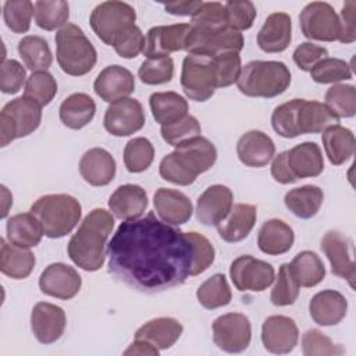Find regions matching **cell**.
Returning a JSON list of instances; mask_svg holds the SVG:
<instances>
[{
  "label": "cell",
  "mask_w": 356,
  "mask_h": 356,
  "mask_svg": "<svg viewBox=\"0 0 356 356\" xmlns=\"http://www.w3.org/2000/svg\"><path fill=\"white\" fill-rule=\"evenodd\" d=\"M108 271L128 286L156 293L191 277L193 245L186 232L154 213L120 224L106 250Z\"/></svg>",
  "instance_id": "obj_1"
},
{
  "label": "cell",
  "mask_w": 356,
  "mask_h": 356,
  "mask_svg": "<svg viewBox=\"0 0 356 356\" xmlns=\"http://www.w3.org/2000/svg\"><path fill=\"white\" fill-rule=\"evenodd\" d=\"M114 228V217L104 209H93L71 236L70 259L85 271H97L106 260V245Z\"/></svg>",
  "instance_id": "obj_2"
},
{
  "label": "cell",
  "mask_w": 356,
  "mask_h": 356,
  "mask_svg": "<svg viewBox=\"0 0 356 356\" xmlns=\"http://www.w3.org/2000/svg\"><path fill=\"white\" fill-rule=\"evenodd\" d=\"M217 160L216 146L203 136L192 138L164 156L159 165L160 177L175 185L188 186L199 174L210 170Z\"/></svg>",
  "instance_id": "obj_3"
},
{
  "label": "cell",
  "mask_w": 356,
  "mask_h": 356,
  "mask_svg": "<svg viewBox=\"0 0 356 356\" xmlns=\"http://www.w3.org/2000/svg\"><path fill=\"white\" fill-rule=\"evenodd\" d=\"M289 85V68L281 61H250L242 67L236 81L239 92L245 96L264 99L282 95Z\"/></svg>",
  "instance_id": "obj_4"
},
{
  "label": "cell",
  "mask_w": 356,
  "mask_h": 356,
  "mask_svg": "<svg viewBox=\"0 0 356 356\" xmlns=\"http://www.w3.org/2000/svg\"><path fill=\"white\" fill-rule=\"evenodd\" d=\"M31 213L42 224L44 235L56 239L65 236L78 225L82 207L71 195L53 193L40 196L31 206Z\"/></svg>",
  "instance_id": "obj_5"
},
{
  "label": "cell",
  "mask_w": 356,
  "mask_h": 356,
  "mask_svg": "<svg viewBox=\"0 0 356 356\" xmlns=\"http://www.w3.org/2000/svg\"><path fill=\"white\" fill-rule=\"evenodd\" d=\"M56 57L60 68L71 76L88 74L97 61L95 46L75 24H67L56 33Z\"/></svg>",
  "instance_id": "obj_6"
},
{
  "label": "cell",
  "mask_w": 356,
  "mask_h": 356,
  "mask_svg": "<svg viewBox=\"0 0 356 356\" xmlns=\"http://www.w3.org/2000/svg\"><path fill=\"white\" fill-rule=\"evenodd\" d=\"M42 121V107L33 100L17 97L1 108L0 113V143L6 147L17 138H24L38 129Z\"/></svg>",
  "instance_id": "obj_7"
},
{
  "label": "cell",
  "mask_w": 356,
  "mask_h": 356,
  "mask_svg": "<svg viewBox=\"0 0 356 356\" xmlns=\"http://www.w3.org/2000/svg\"><path fill=\"white\" fill-rule=\"evenodd\" d=\"M135 8L125 1H103L97 4L89 18L90 26L96 36L106 44L113 46L114 42L131 26L135 25Z\"/></svg>",
  "instance_id": "obj_8"
},
{
  "label": "cell",
  "mask_w": 356,
  "mask_h": 356,
  "mask_svg": "<svg viewBox=\"0 0 356 356\" xmlns=\"http://www.w3.org/2000/svg\"><path fill=\"white\" fill-rule=\"evenodd\" d=\"M181 86L191 100H209L217 89L214 58L203 54H188L182 61Z\"/></svg>",
  "instance_id": "obj_9"
},
{
  "label": "cell",
  "mask_w": 356,
  "mask_h": 356,
  "mask_svg": "<svg viewBox=\"0 0 356 356\" xmlns=\"http://www.w3.org/2000/svg\"><path fill=\"white\" fill-rule=\"evenodd\" d=\"M302 33L310 40L335 42L341 36L339 17L325 1L309 3L299 15Z\"/></svg>",
  "instance_id": "obj_10"
},
{
  "label": "cell",
  "mask_w": 356,
  "mask_h": 356,
  "mask_svg": "<svg viewBox=\"0 0 356 356\" xmlns=\"http://www.w3.org/2000/svg\"><path fill=\"white\" fill-rule=\"evenodd\" d=\"M191 25V24H189ZM243 49V36L234 29L203 31L191 26L184 50L188 54H203L216 57L222 53H239Z\"/></svg>",
  "instance_id": "obj_11"
},
{
  "label": "cell",
  "mask_w": 356,
  "mask_h": 356,
  "mask_svg": "<svg viewBox=\"0 0 356 356\" xmlns=\"http://www.w3.org/2000/svg\"><path fill=\"white\" fill-rule=\"evenodd\" d=\"M229 277L234 286L241 292H263L274 282L275 273L270 263L243 254L231 263Z\"/></svg>",
  "instance_id": "obj_12"
},
{
  "label": "cell",
  "mask_w": 356,
  "mask_h": 356,
  "mask_svg": "<svg viewBox=\"0 0 356 356\" xmlns=\"http://www.w3.org/2000/svg\"><path fill=\"white\" fill-rule=\"evenodd\" d=\"M252 339V325L242 313H227L213 321V341L224 352L241 353Z\"/></svg>",
  "instance_id": "obj_13"
},
{
  "label": "cell",
  "mask_w": 356,
  "mask_h": 356,
  "mask_svg": "<svg viewBox=\"0 0 356 356\" xmlns=\"http://www.w3.org/2000/svg\"><path fill=\"white\" fill-rule=\"evenodd\" d=\"M146 117L142 104L132 97L120 99L110 103L104 113L103 125L114 136H129L140 131Z\"/></svg>",
  "instance_id": "obj_14"
},
{
  "label": "cell",
  "mask_w": 356,
  "mask_h": 356,
  "mask_svg": "<svg viewBox=\"0 0 356 356\" xmlns=\"http://www.w3.org/2000/svg\"><path fill=\"white\" fill-rule=\"evenodd\" d=\"M321 250L331 264L332 274L346 280L350 288H353L356 268L352 257L353 248L350 239L337 229L327 231L321 238Z\"/></svg>",
  "instance_id": "obj_15"
},
{
  "label": "cell",
  "mask_w": 356,
  "mask_h": 356,
  "mask_svg": "<svg viewBox=\"0 0 356 356\" xmlns=\"http://www.w3.org/2000/svg\"><path fill=\"white\" fill-rule=\"evenodd\" d=\"M82 278L78 271L64 263L49 264L39 277V288L44 295L68 300L81 289Z\"/></svg>",
  "instance_id": "obj_16"
},
{
  "label": "cell",
  "mask_w": 356,
  "mask_h": 356,
  "mask_svg": "<svg viewBox=\"0 0 356 356\" xmlns=\"http://www.w3.org/2000/svg\"><path fill=\"white\" fill-rule=\"evenodd\" d=\"M189 31V24L159 25L150 28L145 38L143 54L147 58H157L168 57L174 51L184 50Z\"/></svg>",
  "instance_id": "obj_17"
},
{
  "label": "cell",
  "mask_w": 356,
  "mask_h": 356,
  "mask_svg": "<svg viewBox=\"0 0 356 356\" xmlns=\"http://www.w3.org/2000/svg\"><path fill=\"white\" fill-rule=\"evenodd\" d=\"M299 341L296 323L286 316H270L261 325V342L266 350L285 355L295 349Z\"/></svg>",
  "instance_id": "obj_18"
},
{
  "label": "cell",
  "mask_w": 356,
  "mask_h": 356,
  "mask_svg": "<svg viewBox=\"0 0 356 356\" xmlns=\"http://www.w3.org/2000/svg\"><path fill=\"white\" fill-rule=\"evenodd\" d=\"M67 324L65 312L53 303L39 302L31 313V328L35 338L44 345L61 338Z\"/></svg>",
  "instance_id": "obj_19"
},
{
  "label": "cell",
  "mask_w": 356,
  "mask_h": 356,
  "mask_svg": "<svg viewBox=\"0 0 356 356\" xmlns=\"http://www.w3.org/2000/svg\"><path fill=\"white\" fill-rule=\"evenodd\" d=\"M234 195L225 185L209 186L197 199L196 218L203 225H218L232 209Z\"/></svg>",
  "instance_id": "obj_20"
},
{
  "label": "cell",
  "mask_w": 356,
  "mask_h": 356,
  "mask_svg": "<svg viewBox=\"0 0 356 356\" xmlns=\"http://www.w3.org/2000/svg\"><path fill=\"white\" fill-rule=\"evenodd\" d=\"M93 89L102 100L113 103L128 97L135 90V78L125 67L108 65L96 76Z\"/></svg>",
  "instance_id": "obj_21"
},
{
  "label": "cell",
  "mask_w": 356,
  "mask_h": 356,
  "mask_svg": "<svg viewBox=\"0 0 356 356\" xmlns=\"http://www.w3.org/2000/svg\"><path fill=\"white\" fill-rule=\"evenodd\" d=\"M153 204L160 220L174 227L185 224L193 213L189 197L177 189L159 188L153 196Z\"/></svg>",
  "instance_id": "obj_22"
},
{
  "label": "cell",
  "mask_w": 356,
  "mask_h": 356,
  "mask_svg": "<svg viewBox=\"0 0 356 356\" xmlns=\"http://www.w3.org/2000/svg\"><path fill=\"white\" fill-rule=\"evenodd\" d=\"M274 153L275 145L273 139L257 129L245 132L236 143L238 159L246 167H264L271 161Z\"/></svg>",
  "instance_id": "obj_23"
},
{
  "label": "cell",
  "mask_w": 356,
  "mask_h": 356,
  "mask_svg": "<svg viewBox=\"0 0 356 356\" xmlns=\"http://www.w3.org/2000/svg\"><path fill=\"white\" fill-rule=\"evenodd\" d=\"M115 160L103 147H92L79 160L81 177L92 186H106L115 177Z\"/></svg>",
  "instance_id": "obj_24"
},
{
  "label": "cell",
  "mask_w": 356,
  "mask_h": 356,
  "mask_svg": "<svg viewBox=\"0 0 356 356\" xmlns=\"http://www.w3.org/2000/svg\"><path fill=\"white\" fill-rule=\"evenodd\" d=\"M348 312V300L346 298L334 289H325L317 292L310 303L309 313L313 321L323 327L337 325L341 323Z\"/></svg>",
  "instance_id": "obj_25"
},
{
  "label": "cell",
  "mask_w": 356,
  "mask_h": 356,
  "mask_svg": "<svg viewBox=\"0 0 356 356\" xmlns=\"http://www.w3.org/2000/svg\"><path fill=\"white\" fill-rule=\"evenodd\" d=\"M110 211L120 220H136L147 207L146 191L135 184L118 186L108 199Z\"/></svg>",
  "instance_id": "obj_26"
},
{
  "label": "cell",
  "mask_w": 356,
  "mask_h": 356,
  "mask_svg": "<svg viewBox=\"0 0 356 356\" xmlns=\"http://www.w3.org/2000/svg\"><path fill=\"white\" fill-rule=\"evenodd\" d=\"M292 39V21L286 13H273L257 33V44L266 53L284 51Z\"/></svg>",
  "instance_id": "obj_27"
},
{
  "label": "cell",
  "mask_w": 356,
  "mask_h": 356,
  "mask_svg": "<svg viewBox=\"0 0 356 356\" xmlns=\"http://www.w3.org/2000/svg\"><path fill=\"white\" fill-rule=\"evenodd\" d=\"M257 218V209L249 203H236L229 214L217 225L218 235L229 243L241 242L253 229Z\"/></svg>",
  "instance_id": "obj_28"
},
{
  "label": "cell",
  "mask_w": 356,
  "mask_h": 356,
  "mask_svg": "<svg viewBox=\"0 0 356 356\" xmlns=\"http://www.w3.org/2000/svg\"><path fill=\"white\" fill-rule=\"evenodd\" d=\"M286 161L296 179L317 177L324 170L321 149L314 142H303L286 150Z\"/></svg>",
  "instance_id": "obj_29"
},
{
  "label": "cell",
  "mask_w": 356,
  "mask_h": 356,
  "mask_svg": "<svg viewBox=\"0 0 356 356\" xmlns=\"http://www.w3.org/2000/svg\"><path fill=\"white\" fill-rule=\"evenodd\" d=\"M295 241L293 229L282 220L271 218L266 221L257 234L259 249L270 256L286 253Z\"/></svg>",
  "instance_id": "obj_30"
},
{
  "label": "cell",
  "mask_w": 356,
  "mask_h": 356,
  "mask_svg": "<svg viewBox=\"0 0 356 356\" xmlns=\"http://www.w3.org/2000/svg\"><path fill=\"white\" fill-rule=\"evenodd\" d=\"M184 331L182 324L172 317H157L145 323L135 332V339L150 342L159 350L171 348Z\"/></svg>",
  "instance_id": "obj_31"
},
{
  "label": "cell",
  "mask_w": 356,
  "mask_h": 356,
  "mask_svg": "<svg viewBox=\"0 0 356 356\" xmlns=\"http://www.w3.org/2000/svg\"><path fill=\"white\" fill-rule=\"evenodd\" d=\"M35 254L25 248L11 245L4 238L0 239V270L13 280H25L35 267Z\"/></svg>",
  "instance_id": "obj_32"
},
{
  "label": "cell",
  "mask_w": 356,
  "mask_h": 356,
  "mask_svg": "<svg viewBox=\"0 0 356 356\" xmlns=\"http://www.w3.org/2000/svg\"><path fill=\"white\" fill-rule=\"evenodd\" d=\"M7 241L19 248H35L44 235L42 224L32 213H19L8 218L6 225Z\"/></svg>",
  "instance_id": "obj_33"
},
{
  "label": "cell",
  "mask_w": 356,
  "mask_h": 356,
  "mask_svg": "<svg viewBox=\"0 0 356 356\" xmlns=\"http://www.w3.org/2000/svg\"><path fill=\"white\" fill-rule=\"evenodd\" d=\"M338 122L339 118L324 103L303 99L298 111L299 135L324 132L327 128L337 125Z\"/></svg>",
  "instance_id": "obj_34"
},
{
  "label": "cell",
  "mask_w": 356,
  "mask_h": 356,
  "mask_svg": "<svg viewBox=\"0 0 356 356\" xmlns=\"http://www.w3.org/2000/svg\"><path fill=\"white\" fill-rule=\"evenodd\" d=\"M321 140L325 154L330 163L334 165L343 164L355 153L356 140L353 132L349 128H345L339 124L327 128L323 132Z\"/></svg>",
  "instance_id": "obj_35"
},
{
  "label": "cell",
  "mask_w": 356,
  "mask_h": 356,
  "mask_svg": "<svg viewBox=\"0 0 356 356\" xmlns=\"http://www.w3.org/2000/svg\"><path fill=\"white\" fill-rule=\"evenodd\" d=\"M96 103L86 93H72L60 106L58 114L61 122L70 129L86 127L95 117Z\"/></svg>",
  "instance_id": "obj_36"
},
{
  "label": "cell",
  "mask_w": 356,
  "mask_h": 356,
  "mask_svg": "<svg viewBox=\"0 0 356 356\" xmlns=\"http://www.w3.org/2000/svg\"><path fill=\"white\" fill-rule=\"evenodd\" d=\"M149 106L153 118L161 127L184 118L189 110L186 99L172 90L152 93L149 99Z\"/></svg>",
  "instance_id": "obj_37"
},
{
  "label": "cell",
  "mask_w": 356,
  "mask_h": 356,
  "mask_svg": "<svg viewBox=\"0 0 356 356\" xmlns=\"http://www.w3.org/2000/svg\"><path fill=\"white\" fill-rule=\"evenodd\" d=\"M324 200L323 189L317 185H303L285 193L284 203L286 209L299 218L309 220L314 217Z\"/></svg>",
  "instance_id": "obj_38"
},
{
  "label": "cell",
  "mask_w": 356,
  "mask_h": 356,
  "mask_svg": "<svg viewBox=\"0 0 356 356\" xmlns=\"http://www.w3.org/2000/svg\"><path fill=\"white\" fill-rule=\"evenodd\" d=\"M289 267L299 286L303 288L316 286L325 277V267L321 259L312 250L299 252L291 261Z\"/></svg>",
  "instance_id": "obj_39"
},
{
  "label": "cell",
  "mask_w": 356,
  "mask_h": 356,
  "mask_svg": "<svg viewBox=\"0 0 356 356\" xmlns=\"http://www.w3.org/2000/svg\"><path fill=\"white\" fill-rule=\"evenodd\" d=\"M17 49L25 67L32 72L46 71L53 63V56H51L49 43L42 36H36V35L24 36L18 42Z\"/></svg>",
  "instance_id": "obj_40"
},
{
  "label": "cell",
  "mask_w": 356,
  "mask_h": 356,
  "mask_svg": "<svg viewBox=\"0 0 356 356\" xmlns=\"http://www.w3.org/2000/svg\"><path fill=\"white\" fill-rule=\"evenodd\" d=\"M35 7V22L40 29L56 31L61 29L68 24L70 4L63 0L49 1L39 0L33 3Z\"/></svg>",
  "instance_id": "obj_41"
},
{
  "label": "cell",
  "mask_w": 356,
  "mask_h": 356,
  "mask_svg": "<svg viewBox=\"0 0 356 356\" xmlns=\"http://www.w3.org/2000/svg\"><path fill=\"white\" fill-rule=\"evenodd\" d=\"M199 303L209 310L227 306L231 302L232 293L224 274H214L207 278L196 291Z\"/></svg>",
  "instance_id": "obj_42"
},
{
  "label": "cell",
  "mask_w": 356,
  "mask_h": 356,
  "mask_svg": "<svg viewBox=\"0 0 356 356\" xmlns=\"http://www.w3.org/2000/svg\"><path fill=\"white\" fill-rule=\"evenodd\" d=\"M153 159L154 147L147 138H134L124 147V164L129 172H143L150 167Z\"/></svg>",
  "instance_id": "obj_43"
},
{
  "label": "cell",
  "mask_w": 356,
  "mask_h": 356,
  "mask_svg": "<svg viewBox=\"0 0 356 356\" xmlns=\"http://www.w3.org/2000/svg\"><path fill=\"white\" fill-rule=\"evenodd\" d=\"M338 118H350L356 114V89L353 85L334 83L325 92L324 103Z\"/></svg>",
  "instance_id": "obj_44"
},
{
  "label": "cell",
  "mask_w": 356,
  "mask_h": 356,
  "mask_svg": "<svg viewBox=\"0 0 356 356\" xmlns=\"http://www.w3.org/2000/svg\"><path fill=\"white\" fill-rule=\"evenodd\" d=\"M303 99H292L277 106L271 114L273 129L282 138H296L298 132V111Z\"/></svg>",
  "instance_id": "obj_45"
},
{
  "label": "cell",
  "mask_w": 356,
  "mask_h": 356,
  "mask_svg": "<svg viewBox=\"0 0 356 356\" xmlns=\"http://www.w3.org/2000/svg\"><path fill=\"white\" fill-rule=\"evenodd\" d=\"M57 93V82L47 71L32 72L24 89V96L38 103L40 107L47 106Z\"/></svg>",
  "instance_id": "obj_46"
},
{
  "label": "cell",
  "mask_w": 356,
  "mask_h": 356,
  "mask_svg": "<svg viewBox=\"0 0 356 356\" xmlns=\"http://www.w3.org/2000/svg\"><path fill=\"white\" fill-rule=\"evenodd\" d=\"M33 14L35 7L29 0H8L3 6L4 22L14 33L28 32Z\"/></svg>",
  "instance_id": "obj_47"
},
{
  "label": "cell",
  "mask_w": 356,
  "mask_h": 356,
  "mask_svg": "<svg viewBox=\"0 0 356 356\" xmlns=\"http://www.w3.org/2000/svg\"><path fill=\"white\" fill-rule=\"evenodd\" d=\"M299 284L295 280L288 263L282 264L278 270L275 284L271 289L270 300L274 306L293 305L299 296Z\"/></svg>",
  "instance_id": "obj_48"
},
{
  "label": "cell",
  "mask_w": 356,
  "mask_h": 356,
  "mask_svg": "<svg viewBox=\"0 0 356 356\" xmlns=\"http://www.w3.org/2000/svg\"><path fill=\"white\" fill-rule=\"evenodd\" d=\"M189 24L193 28L211 32L227 29L228 25L224 4L218 1H203L202 7L191 17Z\"/></svg>",
  "instance_id": "obj_49"
},
{
  "label": "cell",
  "mask_w": 356,
  "mask_h": 356,
  "mask_svg": "<svg viewBox=\"0 0 356 356\" xmlns=\"http://www.w3.org/2000/svg\"><path fill=\"white\" fill-rule=\"evenodd\" d=\"M310 76L317 83H337L350 79L352 70L345 60L327 57L310 71Z\"/></svg>",
  "instance_id": "obj_50"
},
{
  "label": "cell",
  "mask_w": 356,
  "mask_h": 356,
  "mask_svg": "<svg viewBox=\"0 0 356 356\" xmlns=\"http://www.w3.org/2000/svg\"><path fill=\"white\" fill-rule=\"evenodd\" d=\"M174 61L168 57L147 58L138 70V76L146 85H161L172 79Z\"/></svg>",
  "instance_id": "obj_51"
},
{
  "label": "cell",
  "mask_w": 356,
  "mask_h": 356,
  "mask_svg": "<svg viewBox=\"0 0 356 356\" xmlns=\"http://www.w3.org/2000/svg\"><path fill=\"white\" fill-rule=\"evenodd\" d=\"M200 122L197 121V118H195L191 114H186L184 118L168 124V125H163L160 132H161V138L164 139V142H167L170 146H178L192 138H196L200 135Z\"/></svg>",
  "instance_id": "obj_52"
},
{
  "label": "cell",
  "mask_w": 356,
  "mask_h": 356,
  "mask_svg": "<svg viewBox=\"0 0 356 356\" xmlns=\"http://www.w3.org/2000/svg\"><path fill=\"white\" fill-rule=\"evenodd\" d=\"M224 7H225L227 25L229 29L241 32L252 28L257 14L256 7L252 1L249 0L227 1Z\"/></svg>",
  "instance_id": "obj_53"
},
{
  "label": "cell",
  "mask_w": 356,
  "mask_h": 356,
  "mask_svg": "<svg viewBox=\"0 0 356 356\" xmlns=\"http://www.w3.org/2000/svg\"><path fill=\"white\" fill-rule=\"evenodd\" d=\"M186 235L193 245V264L191 270V277H195L204 273L214 263L216 252L210 241L202 234L192 231L186 232Z\"/></svg>",
  "instance_id": "obj_54"
},
{
  "label": "cell",
  "mask_w": 356,
  "mask_h": 356,
  "mask_svg": "<svg viewBox=\"0 0 356 356\" xmlns=\"http://www.w3.org/2000/svg\"><path fill=\"white\" fill-rule=\"evenodd\" d=\"M302 350L305 356H331L341 355L343 349L334 345L332 341L320 330H307L302 337Z\"/></svg>",
  "instance_id": "obj_55"
},
{
  "label": "cell",
  "mask_w": 356,
  "mask_h": 356,
  "mask_svg": "<svg viewBox=\"0 0 356 356\" xmlns=\"http://www.w3.org/2000/svg\"><path fill=\"white\" fill-rule=\"evenodd\" d=\"M213 58L217 74V88H227L236 83L242 70L239 53H222Z\"/></svg>",
  "instance_id": "obj_56"
},
{
  "label": "cell",
  "mask_w": 356,
  "mask_h": 356,
  "mask_svg": "<svg viewBox=\"0 0 356 356\" xmlns=\"http://www.w3.org/2000/svg\"><path fill=\"white\" fill-rule=\"evenodd\" d=\"M26 71L22 64L14 58L4 60L0 68V89L6 95L17 93L26 82Z\"/></svg>",
  "instance_id": "obj_57"
},
{
  "label": "cell",
  "mask_w": 356,
  "mask_h": 356,
  "mask_svg": "<svg viewBox=\"0 0 356 356\" xmlns=\"http://www.w3.org/2000/svg\"><path fill=\"white\" fill-rule=\"evenodd\" d=\"M115 53L122 58H135L145 49V36L139 26L127 29L113 44Z\"/></svg>",
  "instance_id": "obj_58"
},
{
  "label": "cell",
  "mask_w": 356,
  "mask_h": 356,
  "mask_svg": "<svg viewBox=\"0 0 356 356\" xmlns=\"http://www.w3.org/2000/svg\"><path fill=\"white\" fill-rule=\"evenodd\" d=\"M327 56L328 51L325 47L314 44L312 42L300 43L292 54L295 64L302 71H312L321 60L327 58Z\"/></svg>",
  "instance_id": "obj_59"
},
{
  "label": "cell",
  "mask_w": 356,
  "mask_h": 356,
  "mask_svg": "<svg viewBox=\"0 0 356 356\" xmlns=\"http://www.w3.org/2000/svg\"><path fill=\"white\" fill-rule=\"evenodd\" d=\"M341 36L339 42L341 43H353L356 40V1L355 0H348L342 6L341 10Z\"/></svg>",
  "instance_id": "obj_60"
},
{
  "label": "cell",
  "mask_w": 356,
  "mask_h": 356,
  "mask_svg": "<svg viewBox=\"0 0 356 356\" xmlns=\"http://www.w3.org/2000/svg\"><path fill=\"white\" fill-rule=\"evenodd\" d=\"M271 175L273 178L282 184V185H286V184H293L296 182L298 179L293 177V174L289 170V165H288V161H286V152H281L280 154H277L274 159H273V163H271Z\"/></svg>",
  "instance_id": "obj_61"
},
{
  "label": "cell",
  "mask_w": 356,
  "mask_h": 356,
  "mask_svg": "<svg viewBox=\"0 0 356 356\" xmlns=\"http://www.w3.org/2000/svg\"><path fill=\"white\" fill-rule=\"evenodd\" d=\"M203 1L200 0H182V1H171L164 4V10L168 14L179 15V17H192L200 7Z\"/></svg>",
  "instance_id": "obj_62"
},
{
  "label": "cell",
  "mask_w": 356,
  "mask_h": 356,
  "mask_svg": "<svg viewBox=\"0 0 356 356\" xmlns=\"http://www.w3.org/2000/svg\"><path fill=\"white\" fill-rule=\"evenodd\" d=\"M159 349L156 346H153L150 342L143 341V339H135L125 350L124 355H140V356H157L159 355Z\"/></svg>",
  "instance_id": "obj_63"
},
{
  "label": "cell",
  "mask_w": 356,
  "mask_h": 356,
  "mask_svg": "<svg viewBox=\"0 0 356 356\" xmlns=\"http://www.w3.org/2000/svg\"><path fill=\"white\" fill-rule=\"evenodd\" d=\"M1 199H3V210H1V218L7 217L8 209L13 204V196L11 193L7 191V188L4 185H1Z\"/></svg>",
  "instance_id": "obj_64"
}]
</instances>
